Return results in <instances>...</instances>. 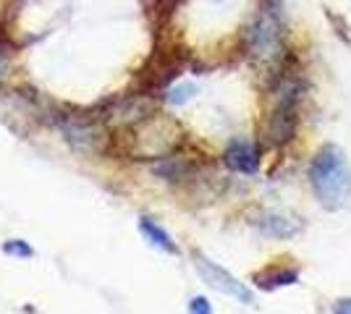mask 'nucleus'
<instances>
[{
  "label": "nucleus",
  "mask_w": 351,
  "mask_h": 314,
  "mask_svg": "<svg viewBox=\"0 0 351 314\" xmlns=\"http://www.w3.org/2000/svg\"><path fill=\"white\" fill-rule=\"evenodd\" d=\"M8 68H11V66H8V58H5V55H0V79L8 74Z\"/></svg>",
  "instance_id": "nucleus-13"
},
{
  "label": "nucleus",
  "mask_w": 351,
  "mask_h": 314,
  "mask_svg": "<svg viewBox=\"0 0 351 314\" xmlns=\"http://www.w3.org/2000/svg\"><path fill=\"white\" fill-rule=\"evenodd\" d=\"M194 84H189V81H184V84H176L173 90H171V94H168V103L171 105H186L194 97Z\"/></svg>",
  "instance_id": "nucleus-9"
},
{
  "label": "nucleus",
  "mask_w": 351,
  "mask_h": 314,
  "mask_svg": "<svg viewBox=\"0 0 351 314\" xmlns=\"http://www.w3.org/2000/svg\"><path fill=\"white\" fill-rule=\"evenodd\" d=\"M296 278H299V270L280 265V267H273L263 272V275H257V283L263 285V288H280V285L296 283Z\"/></svg>",
  "instance_id": "nucleus-7"
},
{
  "label": "nucleus",
  "mask_w": 351,
  "mask_h": 314,
  "mask_svg": "<svg viewBox=\"0 0 351 314\" xmlns=\"http://www.w3.org/2000/svg\"><path fill=\"white\" fill-rule=\"evenodd\" d=\"M223 160H226V165H228L231 170H236V173L252 176V173H257V168H260V152H257V147H254L252 142H247V139H234V142L226 147V152H223Z\"/></svg>",
  "instance_id": "nucleus-5"
},
{
  "label": "nucleus",
  "mask_w": 351,
  "mask_h": 314,
  "mask_svg": "<svg viewBox=\"0 0 351 314\" xmlns=\"http://www.w3.org/2000/svg\"><path fill=\"white\" fill-rule=\"evenodd\" d=\"M3 252H5V254H16V257H32L29 246H24V244H19V241H8V244L3 246Z\"/></svg>",
  "instance_id": "nucleus-11"
},
{
  "label": "nucleus",
  "mask_w": 351,
  "mask_h": 314,
  "mask_svg": "<svg viewBox=\"0 0 351 314\" xmlns=\"http://www.w3.org/2000/svg\"><path fill=\"white\" fill-rule=\"evenodd\" d=\"M189 314H213V306L205 296H194L189 301Z\"/></svg>",
  "instance_id": "nucleus-10"
},
{
  "label": "nucleus",
  "mask_w": 351,
  "mask_h": 314,
  "mask_svg": "<svg viewBox=\"0 0 351 314\" xmlns=\"http://www.w3.org/2000/svg\"><path fill=\"white\" fill-rule=\"evenodd\" d=\"M333 314H351V299H341L333 304Z\"/></svg>",
  "instance_id": "nucleus-12"
},
{
  "label": "nucleus",
  "mask_w": 351,
  "mask_h": 314,
  "mask_svg": "<svg viewBox=\"0 0 351 314\" xmlns=\"http://www.w3.org/2000/svg\"><path fill=\"white\" fill-rule=\"evenodd\" d=\"M252 223L260 233L270 236V239H291L299 231V223L289 215H283V212H260Z\"/></svg>",
  "instance_id": "nucleus-6"
},
{
  "label": "nucleus",
  "mask_w": 351,
  "mask_h": 314,
  "mask_svg": "<svg viewBox=\"0 0 351 314\" xmlns=\"http://www.w3.org/2000/svg\"><path fill=\"white\" fill-rule=\"evenodd\" d=\"M293 123H296V87L286 81L276 92V105L270 107V116H267V123H265L267 144L289 142L293 134Z\"/></svg>",
  "instance_id": "nucleus-3"
},
{
  "label": "nucleus",
  "mask_w": 351,
  "mask_h": 314,
  "mask_svg": "<svg viewBox=\"0 0 351 314\" xmlns=\"http://www.w3.org/2000/svg\"><path fill=\"white\" fill-rule=\"evenodd\" d=\"M142 233H145L147 241H149L152 246H160L162 252H171V254L176 252L173 239H171V236H168L158 223H152L149 218H142Z\"/></svg>",
  "instance_id": "nucleus-8"
},
{
  "label": "nucleus",
  "mask_w": 351,
  "mask_h": 314,
  "mask_svg": "<svg viewBox=\"0 0 351 314\" xmlns=\"http://www.w3.org/2000/svg\"><path fill=\"white\" fill-rule=\"evenodd\" d=\"M312 192L325 209H341L351 196V165L336 144H325L307 168Z\"/></svg>",
  "instance_id": "nucleus-1"
},
{
  "label": "nucleus",
  "mask_w": 351,
  "mask_h": 314,
  "mask_svg": "<svg viewBox=\"0 0 351 314\" xmlns=\"http://www.w3.org/2000/svg\"><path fill=\"white\" fill-rule=\"evenodd\" d=\"M247 50L260 66H278L283 60V31L276 11L265 8L247 29Z\"/></svg>",
  "instance_id": "nucleus-2"
},
{
  "label": "nucleus",
  "mask_w": 351,
  "mask_h": 314,
  "mask_svg": "<svg viewBox=\"0 0 351 314\" xmlns=\"http://www.w3.org/2000/svg\"><path fill=\"white\" fill-rule=\"evenodd\" d=\"M194 270L199 272V278H202L210 288H215L220 293L241 301V304H252V301H254L252 291H249L239 278H234L228 270H223L220 265H215L213 259H207L205 254H199V252H194Z\"/></svg>",
  "instance_id": "nucleus-4"
}]
</instances>
